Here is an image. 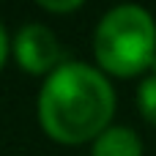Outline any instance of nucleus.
Listing matches in <instances>:
<instances>
[{
	"mask_svg": "<svg viewBox=\"0 0 156 156\" xmlns=\"http://www.w3.org/2000/svg\"><path fill=\"white\" fill-rule=\"evenodd\" d=\"M115 93L104 74L85 63H63L49 74L38 96V118L49 137L82 143L112 118Z\"/></svg>",
	"mask_w": 156,
	"mask_h": 156,
	"instance_id": "1",
	"label": "nucleus"
},
{
	"mask_svg": "<svg viewBox=\"0 0 156 156\" xmlns=\"http://www.w3.org/2000/svg\"><path fill=\"white\" fill-rule=\"evenodd\" d=\"M140 154H143V143L126 126L101 132L93 145V156H140Z\"/></svg>",
	"mask_w": 156,
	"mask_h": 156,
	"instance_id": "4",
	"label": "nucleus"
},
{
	"mask_svg": "<svg viewBox=\"0 0 156 156\" xmlns=\"http://www.w3.org/2000/svg\"><path fill=\"white\" fill-rule=\"evenodd\" d=\"M14 52H16V60L22 63V69H27L33 74H41L60 60V44H58L55 33L44 25H25L16 33Z\"/></svg>",
	"mask_w": 156,
	"mask_h": 156,
	"instance_id": "3",
	"label": "nucleus"
},
{
	"mask_svg": "<svg viewBox=\"0 0 156 156\" xmlns=\"http://www.w3.org/2000/svg\"><path fill=\"white\" fill-rule=\"evenodd\" d=\"M44 8H52V11H71V8H77L82 0H38Z\"/></svg>",
	"mask_w": 156,
	"mask_h": 156,
	"instance_id": "6",
	"label": "nucleus"
},
{
	"mask_svg": "<svg viewBox=\"0 0 156 156\" xmlns=\"http://www.w3.org/2000/svg\"><path fill=\"white\" fill-rule=\"evenodd\" d=\"M99 63L121 77L137 74L156 58V27L154 19L140 5H118L96 27L93 36Z\"/></svg>",
	"mask_w": 156,
	"mask_h": 156,
	"instance_id": "2",
	"label": "nucleus"
},
{
	"mask_svg": "<svg viewBox=\"0 0 156 156\" xmlns=\"http://www.w3.org/2000/svg\"><path fill=\"white\" fill-rule=\"evenodd\" d=\"M151 66H154V69H156V58H154V63H151Z\"/></svg>",
	"mask_w": 156,
	"mask_h": 156,
	"instance_id": "8",
	"label": "nucleus"
},
{
	"mask_svg": "<svg viewBox=\"0 0 156 156\" xmlns=\"http://www.w3.org/2000/svg\"><path fill=\"white\" fill-rule=\"evenodd\" d=\"M5 52H8V38H5V30L0 27V66L5 60Z\"/></svg>",
	"mask_w": 156,
	"mask_h": 156,
	"instance_id": "7",
	"label": "nucleus"
},
{
	"mask_svg": "<svg viewBox=\"0 0 156 156\" xmlns=\"http://www.w3.org/2000/svg\"><path fill=\"white\" fill-rule=\"evenodd\" d=\"M137 99H140V110H143V115H145L151 123H156V77H148V80L140 85Z\"/></svg>",
	"mask_w": 156,
	"mask_h": 156,
	"instance_id": "5",
	"label": "nucleus"
}]
</instances>
